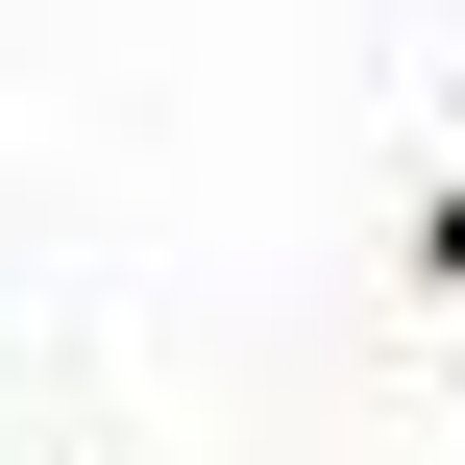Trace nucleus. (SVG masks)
Here are the masks:
<instances>
[]
</instances>
